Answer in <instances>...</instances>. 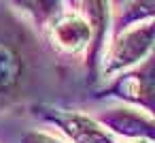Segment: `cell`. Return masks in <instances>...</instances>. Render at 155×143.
<instances>
[{
	"mask_svg": "<svg viewBox=\"0 0 155 143\" xmlns=\"http://www.w3.org/2000/svg\"><path fill=\"white\" fill-rule=\"evenodd\" d=\"M110 79L113 81L94 96L96 100L125 103L155 117V49L142 62Z\"/></svg>",
	"mask_w": 155,
	"mask_h": 143,
	"instance_id": "obj_1",
	"label": "cell"
},
{
	"mask_svg": "<svg viewBox=\"0 0 155 143\" xmlns=\"http://www.w3.org/2000/svg\"><path fill=\"white\" fill-rule=\"evenodd\" d=\"M155 49V19L140 22V26H130L115 34L113 43L100 58V75L104 79H110L138 62H142L151 51Z\"/></svg>",
	"mask_w": 155,
	"mask_h": 143,
	"instance_id": "obj_2",
	"label": "cell"
},
{
	"mask_svg": "<svg viewBox=\"0 0 155 143\" xmlns=\"http://www.w3.org/2000/svg\"><path fill=\"white\" fill-rule=\"evenodd\" d=\"M34 115L55 126L68 143H119L94 115L77 109H60L49 105L34 107Z\"/></svg>",
	"mask_w": 155,
	"mask_h": 143,
	"instance_id": "obj_3",
	"label": "cell"
},
{
	"mask_svg": "<svg viewBox=\"0 0 155 143\" xmlns=\"http://www.w3.org/2000/svg\"><path fill=\"white\" fill-rule=\"evenodd\" d=\"M94 117L113 134L127 141H155V117L138 107L117 103L94 113Z\"/></svg>",
	"mask_w": 155,
	"mask_h": 143,
	"instance_id": "obj_4",
	"label": "cell"
},
{
	"mask_svg": "<svg viewBox=\"0 0 155 143\" xmlns=\"http://www.w3.org/2000/svg\"><path fill=\"white\" fill-rule=\"evenodd\" d=\"M47 28L58 51L66 56L87 54L91 45V28L79 11H62Z\"/></svg>",
	"mask_w": 155,
	"mask_h": 143,
	"instance_id": "obj_5",
	"label": "cell"
},
{
	"mask_svg": "<svg viewBox=\"0 0 155 143\" xmlns=\"http://www.w3.org/2000/svg\"><path fill=\"white\" fill-rule=\"evenodd\" d=\"M110 0H81V15L91 28V45L85 54V64L89 71H96L104 51L108 24H110Z\"/></svg>",
	"mask_w": 155,
	"mask_h": 143,
	"instance_id": "obj_6",
	"label": "cell"
},
{
	"mask_svg": "<svg viewBox=\"0 0 155 143\" xmlns=\"http://www.w3.org/2000/svg\"><path fill=\"white\" fill-rule=\"evenodd\" d=\"M26 58L13 41L0 37V98H13L26 81Z\"/></svg>",
	"mask_w": 155,
	"mask_h": 143,
	"instance_id": "obj_7",
	"label": "cell"
},
{
	"mask_svg": "<svg viewBox=\"0 0 155 143\" xmlns=\"http://www.w3.org/2000/svg\"><path fill=\"white\" fill-rule=\"evenodd\" d=\"M151 19H155V0H125L121 5V11L115 15V26L117 32H121L134 24Z\"/></svg>",
	"mask_w": 155,
	"mask_h": 143,
	"instance_id": "obj_8",
	"label": "cell"
},
{
	"mask_svg": "<svg viewBox=\"0 0 155 143\" xmlns=\"http://www.w3.org/2000/svg\"><path fill=\"white\" fill-rule=\"evenodd\" d=\"M13 5L30 15L38 26H49L64 11V0H13Z\"/></svg>",
	"mask_w": 155,
	"mask_h": 143,
	"instance_id": "obj_9",
	"label": "cell"
},
{
	"mask_svg": "<svg viewBox=\"0 0 155 143\" xmlns=\"http://www.w3.org/2000/svg\"><path fill=\"white\" fill-rule=\"evenodd\" d=\"M19 143H68L64 137H60L58 132L51 130H43V128H34L21 134Z\"/></svg>",
	"mask_w": 155,
	"mask_h": 143,
	"instance_id": "obj_10",
	"label": "cell"
},
{
	"mask_svg": "<svg viewBox=\"0 0 155 143\" xmlns=\"http://www.w3.org/2000/svg\"><path fill=\"white\" fill-rule=\"evenodd\" d=\"M130 143H155V141H147V139H138V141H130Z\"/></svg>",
	"mask_w": 155,
	"mask_h": 143,
	"instance_id": "obj_11",
	"label": "cell"
},
{
	"mask_svg": "<svg viewBox=\"0 0 155 143\" xmlns=\"http://www.w3.org/2000/svg\"><path fill=\"white\" fill-rule=\"evenodd\" d=\"M113 2H115V5H117V7H121V5H123V2H125V0H113Z\"/></svg>",
	"mask_w": 155,
	"mask_h": 143,
	"instance_id": "obj_12",
	"label": "cell"
}]
</instances>
